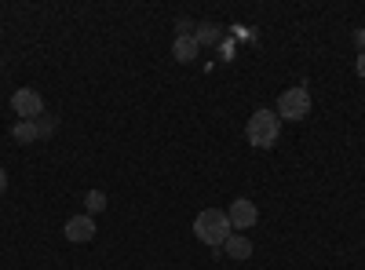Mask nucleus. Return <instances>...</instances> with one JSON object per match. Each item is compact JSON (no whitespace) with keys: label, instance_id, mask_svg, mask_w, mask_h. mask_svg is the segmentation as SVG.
Returning a JSON list of instances; mask_svg holds the SVG:
<instances>
[{"label":"nucleus","instance_id":"nucleus-1","mask_svg":"<svg viewBox=\"0 0 365 270\" xmlns=\"http://www.w3.org/2000/svg\"><path fill=\"white\" fill-rule=\"evenodd\" d=\"M194 234H197L201 245L223 249L227 237L234 234V227H230L227 212H220V208H205V212H197V219H194Z\"/></svg>","mask_w":365,"mask_h":270},{"label":"nucleus","instance_id":"nucleus-2","mask_svg":"<svg viewBox=\"0 0 365 270\" xmlns=\"http://www.w3.org/2000/svg\"><path fill=\"white\" fill-rule=\"evenodd\" d=\"M278 135H282V117H278V113L256 110V113L249 117V125H245V139H249V146H256V150H270L274 142H278Z\"/></svg>","mask_w":365,"mask_h":270},{"label":"nucleus","instance_id":"nucleus-3","mask_svg":"<svg viewBox=\"0 0 365 270\" xmlns=\"http://www.w3.org/2000/svg\"><path fill=\"white\" fill-rule=\"evenodd\" d=\"M282 117V121H303V117L311 113V92L307 88H289V92H282V99H278V110H274Z\"/></svg>","mask_w":365,"mask_h":270},{"label":"nucleus","instance_id":"nucleus-4","mask_svg":"<svg viewBox=\"0 0 365 270\" xmlns=\"http://www.w3.org/2000/svg\"><path fill=\"white\" fill-rule=\"evenodd\" d=\"M11 110H15V117H22V121H41L44 99H41L37 88H19V92L11 95Z\"/></svg>","mask_w":365,"mask_h":270},{"label":"nucleus","instance_id":"nucleus-5","mask_svg":"<svg viewBox=\"0 0 365 270\" xmlns=\"http://www.w3.org/2000/svg\"><path fill=\"white\" fill-rule=\"evenodd\" d=\"M227 219H230L234 230H249V227H256V219H259V208H256L249 197H237V201H230V208H227Z\"/></svg>","mask_w":365,"mask_h":270},{"label":"nucleus","instance_id":"nucleus-6","mask_svg":"<svg viewBox=\"0 0 365 270\" xmlns=\"http://www.w3.org/2000/svg\"><path fill=\"white\" fill-rule=\"evenodd\" d=\"M63 234H66V242L84 245V242H91V237H96V219H91V216H73V219H66Z\"/></svg>","mask_w":365,"mask_h":270},{"label":"nucleus","instance_id":"nucleus-7","mask_svg":"<svg viewBox=\"0 0 365 270\" xmlns=\"http://www.w3.org/2000/svg\"><path fill=\"white\" fill-rule=\"evenodd\" d=\"M51 132V121L48 125H41V121H19L15 128H11V139L15 142H37L41 135H48Z\"/></svg>","mask_w":365,"mask_h":270},{"label":"nucleus","instance_id":"nucleus-8","mask_svg":"<svg viewBox=\"0 0 365 270\" xmlns=\"http://www.w3.org/2000/svg\"><path fill=\"white\" fill-rule=\"evenodd\" d=\"M197 51H201V44L194 41V33H179L175 44H172V55L179 58V63H194Z\"/></svg>","mask_w":365,"mask_h":270},{"label":"nucleus","instance_id":"nucleus-9","mask_svg":"<svg viewBox=\"0 0 365 270\" xmlns=\"http://www.w3.org/2000/svg\"><path fill=\"white\" fill-rule=\"evenodd\" d=\"M223 249H227V256H230L234 263H245V259L252 256V242H249L245 234H230Z\"/></svg>","mask_w":365,"mask_h":270},{"label":"nucleus","instance_id":"nucleus-10","mask_svg":"<svg viewBox=\"0 0 365 270\" xmlns=\"http://www.w3.org/2000/svg\"><path fill=\"white\" fill-rule=\"evenodd\" d=\"M220 29H223V26H216V22H201L197 33H194V41H197V44H216V41H220Z\"/></svg>","mask_w":365,"mask_h":270},{"label":"nucleus","instance_id":"nucleus-11","mask_svg":"<svg viewBox=\"0 0 365 270\" xmlns=\"http://www.w3.org/2000/svg\"><path fill=\"white\" fill-rule=\"evenodd\" d=\"M84 204H88V212H103V208H106V194L103 190H91L84 197Z\"/></svg>","mask_w":365,"mask_h":270},{"label":"nucleus","instance_id":"nucleus-12","mask_svg":"<svg viewBox=\"0 0 365 270\" xmlns=\"http://www.w3.org/2000/svg\"><path fill=\"white\" fill-rule=\"evenodd\" d=\"M354 70H358V77H365V51H358V58H354Z\"/></svg>","mask_w":365,"mask_h":270},{"label":"nucleus","instance_id":"nucleus-13","mask_svg":"<svg viewBox=\"0 0 365 270\" xmlns=\"http://www.w3.org/2000/svg\"><path fill=\"white\" fill-rule=\"evenodd\" d=\"M354 44H358V48L365 51V29H358V33H354Z\"/></svg>","mask_w":365,"mask_h":270},{"label":"nucleus","instance_id":"nucleus-14","mask_svg":"<svg viewBox=\"0 0 365 270\" xmlns=\"http://www.w3.org/2000/svg\"><path fill=\"white\" fill-rule=\"evenodd\" d=\"M4 190H8V172L0 168V194H4Z\"/></svg>","mask_w":365,"mask_h":270}]
</instances>
